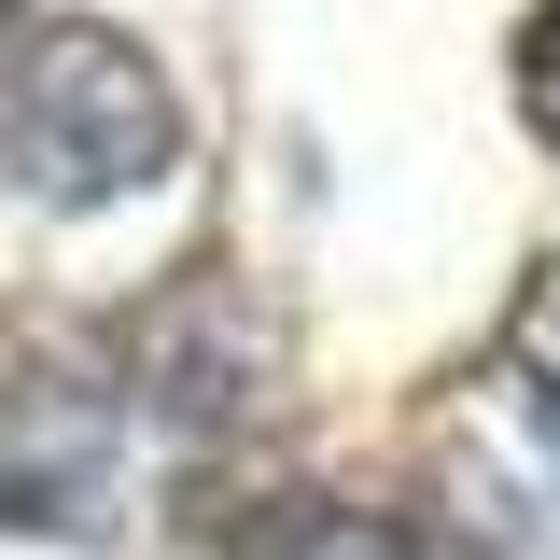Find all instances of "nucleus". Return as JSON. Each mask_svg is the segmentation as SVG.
I'll return each instance as SVG.
<instances>
[{
    "instance_id": "f257e3e1",
    "label": "nucleus",
    "mask_w": 560,
    "mask_h": 560,
    "mask_svg": "<svg viewBox=\"0 0 560 560\" xmlns=\"http://www.w3.org/2000/svg\"><path fill=\"white\" fill-rule=\"evenodd\" d=\"M168 154H183V98L127 28H98V14L0 28V168L28 197L98 210V197H140Z\"/></svg>"
},
{
    "instance_id": "f03ea898",
    "label": "nucleus",
    "mask_w": 560,
    "mask_h": 560,
    "mask_svg": "<svg viewBox=\"0 0 560 560\" xmlns=\"http://www.w3.org/2000/svg\"><path fill=\"white\" fill-rule=\"evenodd\" d=\"M113 477V393L0 378V518H84Z\"/></svg>"
},
{
    "instance_id": "7ed1b4c3",
    "label": "nucleus",
    "mask_w": 560,
    "mask_h": 560,
    "mask_svg": "<svg viewBox=\"0 0 560 560\" xmlns=\"http://www.w3.org/2000/svg\"><path fill=\"white\" fill-rule=\"evenodd\" d=\"M238 560H420V533L364 518V504H280L267 533H238Z\"/></svg>"
},
{
    "instance_id": "20e7f679",
    "label": "nucleus",
    "mask_w": 560,
    "mask_h": 560,
    "mask_svg": "<svg viewBox=\"0 0 560 560\" xmlns=\"http://www.w3.org/2000/svg\"><path fill=\"white\" fill-rule=\"evenodd\" d=\"M504 364H518V393H533V420L560 434V267H533V294H518V323H504Z\"/></svg>"
},
{
    "instance_id": "39448f33",
    "label": "nucleus",
    "mask_w": 560,
    "mask_h": 560,
    "mask_svg": "<svg viewBox=\"0 0 560 560\" xmlns=\"http://www.w3.org/2000/svg\"><path fill=\"white\" fill-rule=\"evenodd\" d=\"M518 98H533V127L560 140V0L533 14V57H518Z\"/></svg>"
},
{
    "instance_id": "423d86ee",
    "label": "nucleus",
    "mask_w": 560,
    "mask_h": 560,
    "mask_svg": "<svg viewBox=\"0 0 560 560\" xmlns=\"http://www.w3.org/2000/svg\"><path fill=\"white\" fill-rule=\"evenodd\" d=\"M0 14H14V0H0Z\"/></svg>"
}]
</instances>
